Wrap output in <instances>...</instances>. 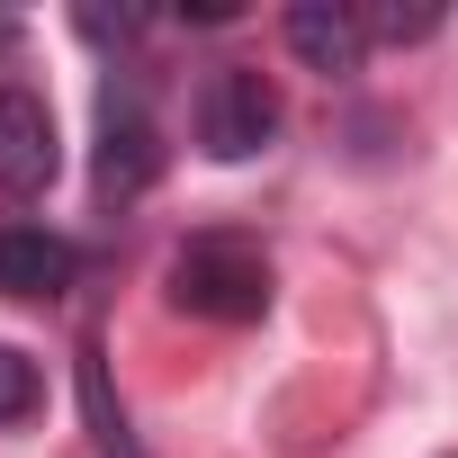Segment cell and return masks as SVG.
Segmentation results:
<instances>
[{
  "label": "cell",
  "mask_w": 458,
  "mask_h": 458,
  "mask_svg": "<svg viewBox=\"0 0 458 458\" xmlns=\"http://www.w3.org/2000/svg\"><path fill=\"white\" fill-rule=\"evenodd\" d=\"M171 306L207 324H252L270 315V252L243 234H189L171 252Z\"/></svg>",
  "instance_id": "6da1fadb"
},
{
  "label": "cell",
  "mask_w": 458,
  "mask_h": 458,
  "mask_svg": "<svg viewBox=\"0 0 458 458\" xmlns=\"http://www.w3.org/2000/svg\"><path fill=\"white\" fill-rule=\"evenodd\" d=\"M270 135H279V90H270V72L216 64L207 90H198V153H207V162H252Z\"/></svg>",
  "instance_id": "7a4b0ae2"
},
{
  "label": "cell",
  "mask_w": 458,
  "mask_h": 458,
  "mask_svg": "<svg viewBox=\"0 0 458 458\" xmlns=\"http://www.w3.org/2000/svg\"><path fill=\"white\" fill-rule=\"evenodd\" d=\"M64 171V135H55V108L37 90H0V189L10 198H46Z\"/></svg>",
  "instance_id": "3957f363"
},
{
  "label": "cell",
  "mask_w": 458,
  "mask_h": 458,
  "mask_svg": "<svg viewBox=\"0 0 458 458\" xmlns=\"http://www.w3.org/2000/svg\"><path fill=\"white\" fill-rule=\"evenodd\" d=\"M162 171V126L144 117V99H99V198H135Z\"/></svg>",
  "instance_id": "277c9868"
},
{
  "label": "cell",
  "mask_w": 458,
  "mask_h": 458,
  "mask_svg": "<svg viewBox=\"0 0 458 458\" xmlns=\"http://www.w3.org/2000/svg\"><path fill=\"white\" fill-rule=\"evenodd\" d=\"M279 28H288V55H297L306 72H324V81L360 72V55H369V19L342 10V0H297Z\"/></svg>",
  "instance_id": "5b68a950"
},
{
  "label": "cell",
  "mask_w": 458,
  "mask_h": 458,
  "mask_svg": "<svg viewBox=\"0 0 458 458\" xmlns=\"http://www.w3.org/2000/svg\"><path fill=\"white\" fill-rule=\"evenodd\" d=\"M72 288V243L46 225H0V297L19 306H55Z\"/></svg>",
  "instance_id": "8992f818"
},
{
  "label": "cell",
  "mask_w": 458,
  "mask_h": 458,
  "mask_svg": "<svg viewBox=\"0 0 458 458\" xmlns=\"http://www.w3.org/2000/svg\"><path fill=\"white\" fill-rule=\"evenodd\" d=\"M81 404H90V431H99V449H108V458H135V440H126V413L108 404V369H99V351H81Z\"/></svg>",
  "instance_id": "52a82bcc"
},
{
  "label": "cell",
  "mask_w": 458,
  "mask_h": 458,
  "mask_svg": "<svg viewBox=\"0 0 458 458\" xmlns=\"http://www.w3.org/2000/svg\"><path fill=\"white\" fill-rule=\"evenodd\" d=\"M37 395H46V386H37V360L0 342V422H28V413H37Z\"/></svg>",
  "instance_id": "ba28073f"
},
{
  "label": "cell",
  "mask_w": 458,
  "mask_h": 458,
  "mask_svg": "<svg viewBox=\"0 0 458 458\" xmlns=\"http://www.w3.org/2000/svg\"><path fill=\"white\" fill-rule=\"evenodd\" d=\"M369 28H377L386 46H413V37H431V28H440V10H431V0H422V10H404V0H377Z\"/></svg>",
  "instance_id": "9c48e42d"
},
{
  "label": "cell",
  "mask_w": 458,
  "mask_h": 458,
  "mask_svg": "<svg viewBox=\"0 0 458 458\" xmlns=\"http://www.w3.org/2000/svg\"><path fill=\"white\" fill-rule=\"evenodd\" d=\"M135 28H144V10H81V37H99V46L108 37H135Z\"/></svg>",
  "instance_id": "30bf717a"
},
{
  "label": "cell",
  "mask_w": 458,
  "mask_h": 458,
  "mask_svg": "<svg viewBox=\"0 0 458 458\" xmlns=\"http://www.w3.org/2000/svg\"><path fill=\"white\" fill-rule=\"evenodd\" d=\"M0 46H10V19H0Z\"/></svg>",
  "instance_id": "8fae6325"
}]
</instances>
